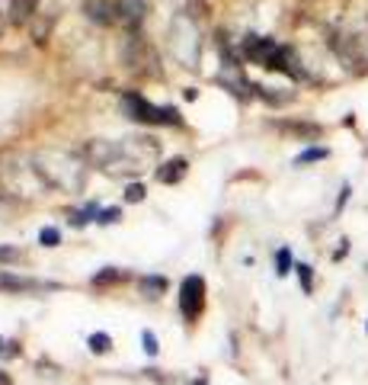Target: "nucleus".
<instances>
[{
    "instance_id": "f257e3e1",
    "label": "nucleus",
    "mask_w": 368,
    "mask_h": 385,
    "mask_svg": "<svg viewBox=\"0 0 368 385\" xmlns=\"http://www.w3.org/2000/svg\"><path fill=\"white\" fill-rule=\"evenodd\" d=\"M32 167H35V174L45 180V186H61V189H80L84 186V164H80L77 154L58 151V148L35 151Z\"/></svg>"
},
{
    "instance_id": "f03ea898",
    "label": "nucleus",
    "mask_w": 368,
    "mask_h": 385,
    "mask_svg": "<svg viewBox=\"0 0 368 385\" xmlns=\"http://www.w3.org/2000/svg\"><path fill=\"white\" fill-rule=\"evenodd\" d=\"M122 106H125V116L135 122H147V126H180V109H176V106H154V103H147L141 93H122Z\"/></svg>"
},
{
    "instance_id": "7ed1b4c3",
    "label": "nucleus",
    "mask_w": 368,
    "mask_h": 385,
    "mask_svg": "<svg viewBox=\"0 0 368 385\" xmlns=\"http://www.w3.org/2000/svg\"><path fill=\"white\" fill-rule=\"evenodd\" d=\"M243 55L250 58V61L263 64L269 71H288V74H298L288 61V49L276 45L272 39H263V35H247V42H243Z\"/></svg>"
},
{
    "instance_id": "20e7f679",
    "label": "nucleus",
    "mask_w": 368,
    "mask_h": 385,
    "mask_svg": "<svg viewBox=\"0 0 368 385\" xmlns=\"http://www.w3.org/2000/svg\"><path fill=\"white\" fill-rule=\"evenodd\" d=\"M202 305H205V280L192 273L180 283V315L186 321H195L202 315Z\"/></svg>"
},
{
    "instance_id": "39448f33",
    "label": "nucleus",
    "mask_w": 368,
    "mask_h": 385,
    "mask_svg": "<svg viewBox=\"0 0 368 385\" xmlns=\"http://www.w3.org/2000/svg\"><path fill=\"white\" fill-rule=\"evenodd\" d=\"M125 61H128V68H132L135 74H151V77L160 74L154 49L145 42V39H138V35H132V39H128V45H125Z\"/></svg>"
},
{
    "instance_id": "423d86ee",
    "label": "nucleus",
    "mask_w": 368,
    "mask_h": 385,
    "mask_svg": "<svg viewBox=\"0 0 368 385\" xmlns=\"http://www.w3.org/2000/svg\"><path fill=\"white\" fill-rule=\"evenodd\" d=\"M186 45H192V49L199 52V32H195V26H192L189 16H180V20L173 23V52H176V58H180L183 64H189Z\"/></svg>"
},
{
    "instance_id": "0eeeda50",
    "label": "nucleus",
    "mask_w": 368,
    "mask_h": 385,
    "mask_svg": "<svg viewBox=\"0 0 368 385\" xmlns=\"http://www.w3.org/2000/svg\"><path fill=\"white\" fill-rule=\"evenodd\" d=\"M147 13V0H118L116 4V20L128 29H138Z\"/></svg>"
},
{
    "instance_id": "6e6552de",
    "label": "nucleus",
    "mask_w": 368,
    "mask_h": 385,
    "mask_svg": "<svg viewBox=\"0 0 368 385\" xmlns=\"http://www.w3.org/2000/svg\"><path fill=\"white\" fill-rule=\"evenodd\" d=\"M84 13L87 20L99 23V26H109V23H116V4H109V0H87Z\"/></svg>"
},
{
    "instance_id": "1a4fd4ad",
    "label": "nucleus",
    "mask_w": 368,
    "mask_h": 385,
    "mask_svg": "<svg viewBox=\"0 0 368 385\" xmlns=\"http://www.w3.org/2000/svg\"><path fill=\"white\" fill-rule=\"evenodd\" d=\"M186 158H173V161H167V164H160L157 167V180L160 183H180L183 177H186Z\"/></svg>"
},
{
    "instance_id": "9d476101",
    "label": "nucleus",
    "mask_w": 368,
    "mask_h": 385,
    "mask_svg": "<svg viewBox=\"0 0 368 385\" xmlns=\"http://www.w3.org/2000/svg\"><path fill=\"white\" fill-rule=\"evenodd\" d=\"M0 283L7 289H58L55 283H39V280H23V276H10V273H4L0 276Z\"/></svg>"
},
{
    "instance_id": "9b49d317",
    "label": "nucleus",
    "mask_w": 368,
    "mask_h": 385,
    "mask_svg": "<svg viewBox=\"0 0 368 385\" xmlns=\"http://www.w3.org/2000/svg\"><path fill=\"white\" fill-rule=\"evenodd\" d=\"M141 289H145L147 299H160V295L167 292V280H164V276H145V280H141Z\"/></svg>"
},
{
    "instance_id": "f8f14e48",
    "label": "nucleus",
    "mask_w": 368,
    "mask_h": 385,
    "mask_svg": "<svg viewBox=\"0 0 368 385\" xmlns=\"http://www.w3.org/2000/svg\"><path fill=\"white\" fill-rule=\"evenodd\" d=\"M35 10V0H13V7H10V20L13 23H29Z\"/></svg>"
},
{
    "instance_id": "ddd939ff",
    "label": "nucleus",
    "mask_w": 368,
    "mask_h": 385,
    "mask_svg": "<svg viewBox=\"0 0 368 385\" xmlns=\"http://www.w3.org/2000/svg\"><path fill=\"white\" fill-rule=\"evenodd\" d=\"M292 270H295L292 251H288V247H278V254H276V273H278V276H288Z\"/></svg>"
},
{
    "instance_id": "4468645a",
    "label": "nucleus",
    "mask_w": 368,
    "mask_h": 385,
    "mask_svg": "<svg viewBox=\"0 0 368 385\" xmlns=\"http://www.w3.org/2000/svg\"><path fill=\"white\" fill-rule=\"evenodd\" d=\"M295 273H298V283L305 292H314V266L311 263H295Z\"/></svg>"
},
{
    "instance_id": "2eb2a0df",
    "label": "nucleus",
    "mask_w": 368,
    "mask_h": 385,
    "mask_svg": "<svg viewBox=\"0 0 368 385\" xmlns=\"http://www.w3.org/2000/svg\"><path fill=\"white\" fill-rule=\"evenodd\" d=\"M125 270H116V266H106L103 273L93 276V286H106V283H118V280H125Z\"/></svg>"
},
{
    "instance_id": "dca6fc26",
    "label": "nucleus",
    "mask_w": 368,
    "mask_h": 385,
    "mask_svg": "<svg viewBox=\"0 0 368 385\" xmlns=\"http://www.w3.org/2000/svg\"><path fill=\"white\" fill-rule=\"evenodd\" d=\"M97 215H99V206H97V203H87L84 209H80V212H74V215H70V218H74V225H77V228H80V225H87V222H97Z\"/></svg>"
},
{
    "instance_id": "f3484780",
    "label": "nucleus",
    "mask_w": 368,
    "mask_h": 385,
    "mask_svg": "<svg viewBox=\"0 0 368 385\" xmlns=\"http://www.w3.org/2000/svg\"><path fill=\"white\" fill-rule=\"evenodd\" d=\"M90 350L93 353H109L112 350V337L109 334H103V331H99V334H90Z\"/></svg>"
},
{
    "instance_id": "a211bd4d",
    "label": "nucleus",
    "mask_w": 368,
    "mask_h": 385,
    "mask_svg": "<svg viewBox=\"0 0 368 385\" xmlns=\"http://www.w3.org/2000/svg\"><path fill=\"white\" fill-rule=\"evenodd\" d=\"M326 154H330V151H326V148H307V151H301L298 158H295V164H298V167H301V164H314V161H324Z\"/></svg>"
},
{
    "instance_id": "6ab92c4d",
    "label": "nucleus",
    "mask_w": 368,
    "mask_h": 385,
    "mask_svg": "<svg viewBox=\"0 0 368 385\" xmlns=\"http://www.w3.org/2000/svg\"><path fill=\"white\" fill-rule=\"evenodd\" d=\"M39 244L42 247H58L61 244V231L58 228H42L39 231Z\"/></svg>"
},
{
    "instance_id": "aec40b11",
    "label": "nucleus",
    "mask_w": 368,
    "mask_h": 385,
    "mask_svg": "<svg viewBox=\"0 0 368 385\" xmlns=\"http://www.w3.org/2000/svg\"><path fill=\"white\" fill-rule=\"evenodd\" d=\"M141 343H145V353L147 357H157V337H154V331H145V334H141Z\"/></svg>"
},
{
    "instance_id": "412c9836",
    "label": "nucleus",
    "mask_w": 368,
    "mask_h": 385,
    "mask_svg": "<svg viewBox=\"0 0 368 385\" xmlns=\"http://www.w3.org/2000/svg\"><path fill=\"white\" fill-rule=\"evenodd\" d=\"M125 199L128 203H141V199H145V186H141V183H128Z\"/></svg>"
},
{
    "instance_id": "4be33fe9",
    "label": "nucleus",
    "mask_w": 368,
    "mask_h": 385,
    "mask_svg": "<svg viewBox=\"0 0 368 385\" xmlns=\"http://www.w3.org/2000/svg\"><path fill=\"white\" fill-rule=\"evenodd\" d=\"M118 215H122V209H116V206H112V209H99L97 222H99V225H112V222H116Z\"/></svg>"
},
{
    "instance_id": "5701e85b",
    "label": "nucleus",
    "mask_w": 368,
    "mask_h": 385,
    "mask_svg": "<svg viewBox=\"0 0 368 385\" xmlns=\"http://www.w3.org/2000/svg\"><path fill=\"white\" fill-rule=\"evenodd\" d=\"M0 260H20V247H0Z\"/></svg>"
},
{
    "instance_id": "b1692460",
    "label": "nucleus",
    "mask_w": 368,
    "mask_h": 385,
    "mask_svg": "<svg viewBox=\"0 0 368 385\" xmlns=\"http://www.w3.org/2000/svg\"><path fill=\"white\" fill-rule=\"evenodd\" d=\"M0 385H10V379H7V372H0Z\"/></svg>"
},
{
    "instance_id": "393cba45",
    "label": "nucleus",
    "mask_w": 368,
    "mask_h": 385,
    "mask_svg": "<svg viewBox=\"0 0 368 385\" xmlns=\"http://www.w3.org/2000/svg\"><path fill=\"white\" fill-rule=\"evenodd\" d=\"M0 32H4V16H0Z\"/></svg>"
}]
</instances>
